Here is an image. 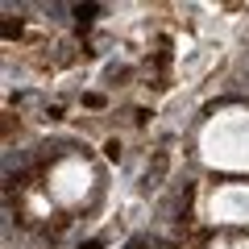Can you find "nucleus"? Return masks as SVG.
Returning a JSON list of instances; mask_svg holds the SVG:
<instances>
[{"instance_id": "nucleus-1", "label": "nucleus", "mask_w": 249, "mask_h": 249, "mask_svg": "<svg viewBox=\"0 0 249 249\" xmlns=\"http://www.w3.org/2000/svg\"><path fill=\"white\" fill-rule=\"evenodd\" d=\"M166 166H170V154H166V150H158V154H154V166L145 170V187H158V183H162V175H166Z\"/></svg>"}, {"instance_id": "nucleus-2", "label": "nucleus", "mask_w": 249, "mask_h": 249, "mask_svg": "<svg viewBox=\"0 0 249 249\" xmlns=\"http://www.w3.org/2000/svg\"><path fill=\"white\" fill-rule=\"evenodd\" d=\"M21 34V21H4V37H17Z\"/></svg>"}, {"instance_id": "nucleus-3", "label": "nucleus", "mask_w": 249, "mask_h": 249, "mask_svg": "<svg viewBox=\"0 0 249 249\" xmlns=\"http://www.w3.org/2000/svg\"><path fill=\"white\" fill-rule=\"evenodd\" d=\"M104 154H108V158H121V142H116V137H112V142L104 145Z\"/></svg>"}, {"instance_id": "nucleus-4", "label": "nucleus", "mask_w": 249, "mask_h": 249, "mask_svg": "<svg viewBox=\"0 0 249 249\" xmlns=\"http://www.w3.org/2000/svg\"><path fill=\"white\" fill-rule=\"evenodd\" d=\"M83 104H88V108H104V96H96V91H91V96H83Z\"/></svg>"}, {"instance_id": "nucleus-5", "label": "nucleus", "mask_w": 249, "mask_h": 249, "mask_svg": "<svg viewBox=\"0 0 249 249\" xmlns=\"http://www.w3.org/2000/svg\"><path fill=\"white\" fill-rule=\"evenodd\" d=\"M79 249H100V241H88V245H79Z\"/></svg>"}]
</instances>
